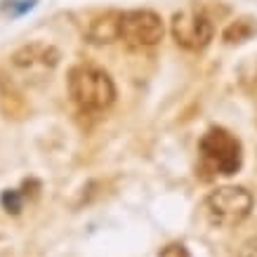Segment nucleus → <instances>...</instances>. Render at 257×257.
Segmentation results:
<instances>
[{
  "mask_svg": "<svg viewBox=\"0 0 257 257\" xmlns=\"http://www.w3.org/2000/svg\"><path fill=\"white\" fill-rule=\"evenodd\" d=\"M69 94L76 106L87 113H101L116 101V85L104 69L94 64H78L69 71Z\"/></svg>",
  "mask_w": 257,
  "mask_h": 257,
  "instance_id": "1",
  "label": "nucleus"
},
{
  "mask_svg": "<svg viewBox=\"0 0 257 257\" xmlns=\"http://www.w3.org/2000/svg\"><path fill=\"white\" fill-rule=\"evenodd\" d=\"M198 154H201L203 170L212 172V175H222V177L236 175L243 165L241 142L224 127H210L203 135L201 144H198Z\"/></svg>",
  "mask_w": 257,
  "mask_h": 257,
  "instance_id": "2",
  "label": "nucleus"
},
{
  "mask_svg": "<svg viewBox=\"0 0 257 257\" xmlns=\"http://www.w3.org/2000/svg\"><path fill=\"white\" fill-rule=\"evenodd\" d=\"M203 210L212 226H236L252 210V196L243 187H219L208 194Z\"/></svg>",
  "mask_w": 257,
  "mask_h": 257,
  "instance_id": "3",
  "label": "nucleus"
},
{
  "mask_svg": "<svg viewBox=\"0 0 257 257\" xmlns=\"http://www.w3.org/2000/svg\"><path fill=\"white\" fill-rule=\"evenodd\" d=\"M62 52L57 50L52 43H26V45L17 47L15 52L10 55V66L24 76L26 83L38 85L59 66Z\"/></svg>",
  "mask_w": 257,
  "mask_h": 257,
  "instance_id": "4",
  "label": "nucleus"
},
{
  "mask_svg": "<svg viewBox=\"0 0 257 257\" xmlns=\"http://www.w3.org/2000/svg\"><path fill=\"white\" fill-rule=\"evenodd\" d=\"M170 33L179 47H184L189 52H198L210 45L212 36H215V26L203 10L187 8L175 12L170 22Z\"/></svg>",
  "mask_w": 257,
  "mask_h": 257,
  "instance_id": "5",
  "label": "nucleus"
},
{
  "mask_svg": "<svg viewBox=\"0 0 257 257\" xmlns=\"http://www.w3.org/2000/svg\"><path fill=\"white\" fill-rule=\"evenodd\" d=\"M163 17L154 10H127L120 22V40L130 47H151L163 40Z\"/></svg>",
  "mask_w": 257,
  "mask_h": 257,
  "instance_id": "6",
  "label": "nucleus"
},
{
  "mask_svg": "<svg viewBox=\"0 0 257 257\" xmlns=\"http://www.w3.org/2000/svg\"><path fill=\"white\" fill-rule=\"evenodd\" d=\"M29 111H31V106L24 97L22 85L17 83L12 73L0 69V113L8 120H24L29 116Z\"/></svg>",
  "mask_w": 257,
  "mask_h": 257,
  "instance_id": "7",
  "label": "nucleus"
},
{
  "mask_svg": "<svg viewBox=\"0 0 257 257\" xmlns=\"http://www.w3.org/2000/svg\"><path fill=\"white\" fill-rule=\"evenodd\" d=\"M120 22H123V12L118 10H106L94 15L85 26V36L94 45H109L113 40L120 38Z\"/></svg>",
  "mask_w": 257,
  "mask_h": 257,
  "instance_id": "8",
  "label": "nucleus"
},
{
  "mask_svg": "<svg viewBox=\"0 0 257 257\" xmlns=\"http://www.w3.org/2000/svg\"><path fill=\"white\" fill-rule=\"evenodd\" d=\"M255 33H257V19L238 17L231 24H226V29L222 31V40L226 45H238V43H245L248 38H252Z\"/></svg>",
  "mask_w": 257,
  "mask_h": 257,
  "instance_id": "9",
  "label": "nucleus"
},
{
  "mask_svg": "<svg viewBox=\"0 0 257 257\" xmlns=\"http://www.w3.org/2000/svg\"><path fill=\"white\" fill-rule=\"evenodd\" d=\"M24 194L22 189H5L3 194H0V205H3V210L8 212V215H19L24 210Z\"/></svg>",
  "mask_w": 257,
  "mask_h": 257,
  "instance_id": "10",
  "label": "nucleus"
},
{
  "mask_svg": "<svg viewBox=\"0 0 257 257\" xmlns=\"http://www.w3.org/2000/svg\"><path fill=\"white\" fill-rule=\"evenodd\" d=\"M241 83H243V90H245L248 94H252V97L257 99V64H252V66H250V71H245V73H243Z\"/></svg>",
  "mask_w": 257,
  "mask_h": 257,
  "instance_id": "11",
  "label": "nucleus"
},
{
  "mask_svg": "<svg viewBox=\"0 0 257 257\" xmlns=\"http://www.w3.org/2000/svg\"><path fill=\"white\" fill-rule=\"evenodd\" d=\"M22 194L24 198H31V201H36L40 196V182L38 179H24V184H22Z\"/></svg>",
  "mask_w": 257,
  "mask_h": 257,
  "instance_id": "12",
  "label": "nucleus"
},
{
  "mask_svg": "<svg viewBox=\"0 0 257 257\" xmlns=\"http://www.w3.org/2000/svg\"><path fill=\"white\" fill-rule=\"evenodd\" d=\"M158 257H189V250L182 243H170L158 252Z\"/></svg>",
  "mask_w": 257,
  "mask_h": 257,
  "instance_id": "13",
  "label": "nucleus"
},
{
  "mask_svg": "<svg viewBox=\"0 0 257 257\" xmlns=\"http://www.w3.org/2000/svg\"><path fill=\"white\" fill-rule=\"evenodd\" d=\"M238 257H257V236L248 238V241L238 248Z\"/></svg>",
  "mask_w": 257,
  "mask_h": 257,
  "instance_id": "14",
  "label": "nucleus"
}]
</instances>
